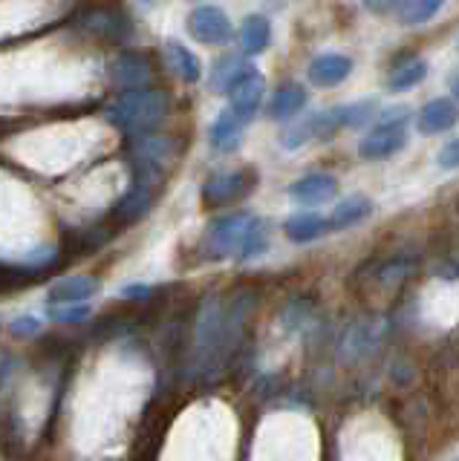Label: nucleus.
I'll return each mask as SVG.
<instances>
[{"label": "nucleus", "mask_w": 459, "mask_h": 461, "mask_svg": "<svg viewBox=\"0 0 459 461\" xmlns=\"http://www.w3.org/2000/svg\"><path fill=\"white\" fill-rule=\"evenodd\" d=\"M405 122H408V110H387L381 115V124L372 130V133L362 144H358V153H362V158L376 162V158H387V156L399 153L401 148H405V141H408Z\"/></svg>", "instance_id": "f03ea898"}, {"label": "nucleus", "mask_w": 459, "mask_h": 461, "mask_svg": "<svg viewBox=\"0 0 459 461\" xmlns=\"http://www.w3.org/2000/svg\"><path fill=\"white\" fill-rule=\"evenodd\" d=\"M249 69H254V67L246 64V61H243V58H237V55L223 58V61H220L217 67H214V72H211V90L228 93L243 76H246Z\"/></svg>", "instance_id": "a211bd4d"}, {"label": "nucleus", "mask_w": 459, "mask_h": 461, "mask_svg": "<svg viewBox=\"0 0 459 461\" xmlns=\"http://www.w3.org/2000/svg\"><path fill=\"white\" fill-rule=\"evenodd\" d=\"M188 35L206 47H220L232 38V21L220 6H197L188 14Z\"/></svg>", "instance_id": "20e7f679"}, {"label": "nucleus", "mask_w": 459, "mask_h": 461, "mask_svg": "<svg viewBox=\"0 0 459 461\" xmlns=\"http://www.w3.org/2000/svg\"><path fill=\"white\" fill-rule=\"evenodd\" d=\"M165 113H168V104H165V95L160 90H127L122 95L113 98V104L105 110L107 122L122 130L127 136H148L151 130H156L162 122H165Z\"/></svg>", "instance_id": "f257e3e1"}, {"label": "nucleus", "mask_w": 459, "mask_h": 461, "mask_svg": "<svg viewBox=\"0 0 459 461\" xmlns=\"http://www.w3.org/2000/svg\"><path fill=\"white\" fill-rule=\"evenodd\" d=\"M165 55H168L170 69H174L185 84H197L199 78H203V64H199V58L188 47H185V43L168 41L165 43Z\"/></svg>", "instance_id": "4468645a"}, {"label": "nucleus", "mask_w": 459, "mask_h": 461, "mask_svg": "<svg viewBox=\"0 0 459 461\" xmlns=\"http://www.w3.org/2000/svg\"><path fill=\"white\" fill-rule=\"evenodd\" d=\"M370 211H372V205H370L367 196H350V199H344L341 205L333 211V216H329V228L344 230V228H350L355 222H362Z\"/></svg>", "instance_id": "6ab92c4d"}, {"label": "nucleus", "mask_w": 459, "mask_h": 461, "mask_svg": "<svg viewBox=\"0 0 459 461\" xmlns=\"http://www.w3.org/2000/svg\"><path fill=\"white\" fill-rule=\"evenodd\" d=\"M98 292V283L93 277H67L50 288V306H76L87 303Z\"/></svg>", "instance_id": "f8f14e48"}, {"label": "nucleus", "mask_w": 459, "mask_h": 461, "mask_svg": "<svg viewBox=\"0 0 459 461\" xmlns=\"http://www.w3.org/2000/svg\"><path fill=\"white\" fill-rule=\"evenodd\" d=\"M324 230H329V222L321 213H295L289 222H286V237L292 242H312L318 240Z\"/></svg>", "instance_id": "f3484780"}, {"label": "nucleus", "mask_w": 459, "mask_h": 461, "mask_svg": "<svg viewBox=\"0 0 459 461\" xmlns=\"http://www.w3.org/2000/svg\"><path fill=\"white\" fill-rule=\"evenodd\" d=\"M353 72V61L347 55H321L309 64V81L315 86H338Z\"/></svg>", "instance_id": "9d476101"}, {"label": "nucleus", "mask_w": 459, "mask_h": 461, "mask_svg": "<svg viewBox=\"0 0 459 461\" xmlns=\"http://www.w3.org/2000/svg\"><path fill=\"white\" fill-rule=\"evenodd\" d=\"M136 4H139V6H153L156 0H136Z\"/></svg>", "instance_id": "c85d7f7f"}, {"label": "nucleus", "mask_w": 459, "mask_h": 461, "mask_svg": "<svg viewBox=\"0 0 459 461\" xmlns=\"http://www.w3.org/2000/svg\"><path fill=\"white\" fill-rule=\"evenodd\" d=\"M459 119V110L451 98H434L427 101L422 115H419V130L425 136H434V133H445L451 130Z\"/></svg>", "instance_id": "9b49d317"}, {"label": "nucleus", "mask_w": 459, "mask_h": 461, "mask_svg": "<svg viewBox=\"0 0 459 461\" xmlns=\"http://www.w3.org/2000/svg\"><path fill=\"white\" fill-rule=\"evenodd\" d=\"M372 113H376V104H372V101H364V104H355V107H344V124L362 127L372 119Z\"/></svg>", "instance_id": "393cba45"}, {"label": "nucleus", "mask_w": 459, "mask_h": 461, "mask_svg": "<svg viewBox=\"0 0 459 461\" xmlns=\"http://www.w3.org/2000/svg\"><path fill=\"white\" fill-rule=\"evenodd\" d=\"M110 78L122 93L127 90H148L151 84V64L145 55L139 52H122L116 61L110 64Z\"/></svg>", "instance_id": "423d86ee"}, {"label": "nucleus", "mask_w": 459, "mask_h": 461, "mask_svg": "<svg viewBox=\"0 0 459 461\" xmlns=\"http://www.w3.org/2000/svg\"><path fill=\"white\" fill-rule=\"evenodd\" d=\"M240 139H243V122L232 110H225L217 115V122L211 124V144L223 153H232L240 148Z\"/></svg>", "instance_id": "dca6fc26"}, {"label": "nucleus", "mask_w": 459, "mask_h": 461, "mask_svg": "<svg viewBox=\"0 0 459 461\" xmlns=\"http://www.w3.org/2000/svg\"><path fill=\"white\" fill-rule=\"evenodd\" d=\"M266 249H269V234H266L263 222H257V225L249 230L246 242H243V249H240L237 259H254V257H261Z\"/></svg>", "instance_id": "5701e85b"}, {"label": "nucleus", "mask_w": 459, "mask_h": 461, "mask_svg": "<svg viewBox=\"0 0 459 461\" xmlns=\"http://www.w3.org/2000/svg\"><path fill=\"white\" fill-rule=\"evenodd\" d=\"M261 222L257 216L252 213H232V216H223L211 225L208 230V249L214 257H237L243 242H246L249 230Z\"/></svg>", "instance_id": "7ed1b4c3"}, {"label": "nucleus", "mask_w": 459, "mask_h": 461, "mask_svg": "<svg viewBox=\"0 0 459 461\" xmlns=\"http://www.w3.org/2000/svg\"><path fill=\"white\" fill-rule=\"evenodd\" d=\"M50 317L59 323H81L90 317L87 303H76V306H50Z\"/></svg>", "instance_id": "b1692460"}, {"label": "nucleus", "mask_w": 459, "mask_h": 461, "mask_svg": "<svg viewBox=\"0 0 459 461\" xmlns=\"http://www.w3.org/2000/svg\"><path fill=\"white\" fill-rule=\"evenodd\" d=\"M338 127H347V124H344V107H333L326 113H318V115H312V119L307 122L309 139H329Z\"/></svg>", "instance_id": "412c9836"}, {"label": "nucleus", "mask_w": 459, "mask_h": 461, "mask_svg": "<svg viewBox=\"0 0 459 461\" xmlns=\"http://www.w3.org/2000/svg\"><path fill=\"white\" fill-rule=\"evenodd\" d=\"M338 191V182L335 176H329V173H309V176L298 179L292 187H289V196L300 205H324L335 196Z\"/></svg>", "instance_id": "6e6552de"}, {"label": "nucleus", "mask_w": 459, "mask_h": 461, "mask_svg": "<svg viewBox=\"0 0 459 461\" xmlns=\"http://www.w3.org/2000/svg\"><path fill=\"white\" fill-rule=\"evenodd\" d=\"M12 335H18V338H30V335H38V329L41 323L35 321V317H18V321H12Z\"/></svg>", "instance_id": "bb28decb"}, {"label": "nucleus", "mask_w": 459, "mask_h": 461, "mask_svg": "<svg viewBox=\"0 0 459 461\" xmlns=\"http://www.w3.org/2000/svg\"><path fill=\"white\" fill-rule=\"evenodd\" d=\"M451 86H454V95H456V98H459V76H456V78H454V81H451Z\"/></svg>", "instance_id": "cd10ccee"}, {"label": "nucleus", "mask_w": 459, "mask_h": 461, "mask_svg": "<svg viewBox=\"0 0 459 461\" xmlns=\"http://www.w3.org/2000/svg\"><path fill=\"white\" fill-rule=\"evenodd\" d=\"M271 41V26L263 14H249L240 26V47L246 55H261L269 50Z\"/></svg>", "instance_id": "2eb2a0df"}, {"label": "nucleus", "mask_w": 459, "mask_h": 461, "mask_svg": "<svg viewBox=\"0 0 459 461\" xmlns=\"http://www.w3.org/2000/svg\"><path fill=\"white\" fill-rule=\"evenodd\" d=\"M425 76H427V64L422 61V58H408V61H401L390 72V81H387V86H390L393 93H405V90H413V86L419 84Z\"/></svg>", "instance_id": "aec40b11"}, {"label": "nucleus", "mask_w": 459, "mask_h": 461, "mask_svg": "<svg viewBox=\"0 0 459 461\" xmlns=\"http://www.w3.org/2000/svg\"><path fill=\"white\" fill-rule=\"evenodd\" d=\"M307 104V93L300 84H280L275 95L269 98V107H266V115L275 122H286L292 119V115H298L300 110H304Z\"/></svg>", "instance_id": "ddd939ff"}, {"label": "nucleus", "mask_w": 459, "mask_h": 461, "mask_svg": "<svg viewBox=\"0 0 459 461\" xmlns=\"http://www.w3.org/2000/svg\"><path fill=\"white\" fill-rule=\"evenodd\" d=\"M442 4L445 0H405V4H401V21L408 26L427 23L442 9Z\"/></svg>", "instance_id": "4be33fe9"}, {"label": "nucleus", "mask_w": 459, "mask_h": 461, "mask_svg": "<svg viewBox=\"0 0 459 461\" xmlns=\"http://www.w3.org/2000/svg\"><path fill=\"white\" fill-rule=\"evenodd\" d=\"M263 76L257 69H249L246 76H243L232 90H228V98H232V113L237 119L246 124L254 119V113L261 110V101H263Z\"/></svg>", "instance_id": "39448f33"}, {"label": "nucleus", "mask_w": 459, "mask_h": 461, "mask_svg": "<svg viewBox=\"0 0 459 461\" xmlns=\"http://www.w3.org/2000/svg\"><path fill=\"white\" fill-rule=\"evenodd\" d=\"M249 191V173L246 170H232V173H217L211 176L203 187V202L208 208H223L232 205Z\"/></svg>", "instance_id": "0eeeda50"}, {"label": "nucleus", "mask_w": 459, "mask_h": 461, "mask_svg": "<svg viewBox=\"0 0 459 461\" xmlns=\"http://www.w3.org/2000/svg\"><path fill=\"white\" fill-rule=\"evenodd\" d=\"M78 26L84 29V32L96 35V38H110V41L131 38V23H127L124 14L107 12V9H98V12L84 14V18L78 21Z\"/></svg>", "instance_id": "1a4fd4ad"}, {"label": "nucleus", "mask_w": 459, "mask_h": 461, "mask_svg": "<svg viewBox=\"0 0 459 461\" xmlns=\"http://www.w3.org/2000/svg\"><path fill=\"white\" fill-rule=\"evenodd\" d=\"M439 167H445V170L459 167V139L448 141V144H445V148L439 150Z\"/></svg>", "instance_id": "a878e982"}]
</instances>
